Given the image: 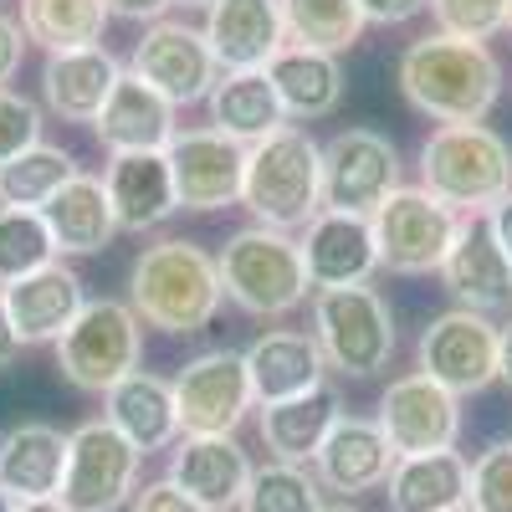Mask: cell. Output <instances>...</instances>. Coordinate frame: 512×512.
<instances>
[{
	"label": "cell",
	"mask_w": 512,
	"mask_h": 512,
	"mask_svg": "<svg viewBox=\"0 0 512 512\" xmlns=\"http://www.w3.org/2000/svg\"><path fill=\"white\" fill-rule=\"evenodd\" d=\"M395 77L405 103L436 123H482L502 98V62L487 41H461L446 31L410 41Z\"/></svg>",
	"instance_id": "1"
},
{
	"label": "cell",
	"mask_w": 512,
	"mask_h": 512,
	"mask_svg": "<svg viewBox=\"0 0 512 512\" xmlns=\"http://www.w3.org/2000/svg\"><path fill=\"white\" fill-rule=\"evenodd\" d=\"M221 267L205 246L164 236L139 251L128 272V308L159 333H200L221 313Z\"/></svg>",
	"instance_id": "2"
},
{
	"label": "cell",
	"mask_w": 512,
	"mask_h": 512,
	"mask_svg": "<svg viewBox=\"0 0 512 512\" xmlns=\"http://www.w3.org/2000/svg\"><path fill=\"white\" fill-rule=\"evenodd\" d=\"M420 190L456 216H492L512 200V144L487 123H441L420 144Z\"/></svg>",
	"instance_id": "3"
},
{
	"label": "cell",
	"mask_w": 512,
	"mask_h": 512,
	"mask_svg": "<svg viewBox=\"0 0 512 512\" xmlns=\"http://www.w3.org/2000/svg\"><path fill=\"white\" fill-rule=\"evenodd\" d=\"M241 205L256 216V226L308 231V221L323 210V144L297 123L277 128L262 144H251Z\"/></svg>",
	"instance_id": "4"
},
{
	"label": "cell",
	"mask_w": 512,
	"mask_h": 512,
	"mask_svg": "<svg viewBox=\"0 0 512 512\" xmlns=\"http://www.w3.org/2000/svg\"><path fill=\"white\" fill-rule=\"evenodd\" d=\"M221 292L251 318H282L292 308H303L308 297V267H303V251L287 231L272 226H241L221 256Z\"/></svg>",
	"instance_id": "5"
},
{
	"label": "cell",
	"mask_w": 512,
	"mask_h": 512,
	"mask_svg": "<svg viewBox=\"0 0 512 512\" xmlns=\"http://www.w3.org/2000/svg\"><path fill=\"white\" fill-rule=\"evenodd\" d=\"M313 338L328 369L349 379H374L395 354V313L369 282L313 292Z\"/></svg>",
	"instance_id": "6"
},
{
	"label": "cell",
	"mask_w": 512,
	"mask_h": 512,
	"mask_svg": "<svg viewBox=\"0 0 512 512\" xmlns=\"http://www.w3.org/2000/svg\"><path fill=\"white\" fill-rule=\"evenodd\" d=\"M144 359V323L128 303L98 297L77 313V323L57 338V369L67 384L88 395H108Z\"/></svg>",
	"instance_id": "7"
},
{
	"label": "cell",
	"mask_w": 512,
	"mask_h": 512,
	"mask_svg": "<svg viewBox=\"0 0 512 512\" xmlns=\"http://www.w3.org/2000/svg\"><path fill=\"white\" fill-rule=\"evenodd\" d=\"M369 226H374V246H379V267L405 272V277L441 272L461 236V216L420 185H400L369 216Z\"/></svg>",
	"instance_id": "8"
},
{
	"label": "cell",
	"mask_w": 512,
	"mask_h": 512,
	"mask_svg": "<svg viewBox=\"0 0 512 512\" xmlns=\"http://www.w3.org/2000/svg\"><path fill=\"white\" fill-rule=\"evenodd\" d=\"M144 451H134L108 420H88L67 436V477L57 502L67 512H118L139 492Z\"/></svg>",
	"instance_id": "9"
},
{
	"label": "cell",
	"mask_w": 512,
	"mask_h": 512,
	"mask_svg": "<svg viewBox=\"0 0 512 512\" xmlns=\"http://www.w3.org/2000/svg\"><path fill=\"white\" fill-rule=\"evenodd\" d=\"M400 190V149L374 128H344L323 144V210L374 216Z\"/></svg>",
	"instance_id": "10"
},
{
	"label": "cell",
	"mask_w": 512,
	"mask_h": 512,
	"mask_svg": "<svg viewBox=\"0 0 512 512\" xmlns=\"http://www.w3.org/2000/svg\"><path fill=\"white\" fill-rule=\"evenodd\" d=\"M128 72L159 98H169L175 108H190L200 98H210V88L221 82V67L210 57V41L205 31L185 26V21H154L144 26V36L134 41L128 52Z\"/></svg>",
	"instance_id": "11"
},
{
	"label": "cell",
	"mask_w": 512,
	"mask_h": 512,
	"mask_svg": "<svg viewBox=\"0 0 512 512\" xmlns=\"http://www.w3.org/2000/svg\"><path fill=\"white\" fill-rule=\"evenodd\" d=\"M251 379H246V354L236 349H210L195 354L175 374V410L185 436H236V425L251 410Z\"/></svg>",
	"instance_id": "12"
},
{
	"label": "cell",
	"mask_w": 512,
	"mask_h": 512,
	"mask_svg": "<svg viewBox=\"0 0 512 512\" xmlns=\"http://www.w3.org/2000/svg\"><path fill=\"white\" fill-rule=\"evenodd\" d=\"M374 425L384 441L395 446V456H425V451H456L461 436V400L436 384L431 374H400L390 379V390L379 395Z\"/></svg>",
	"instance_id": "13"
},
{
	"label": "cell",
	"mask_w": 512,
	"mask_h": 512,
	"mask_svg": "<svg viewBox=\"0 0 512 512\" xmlns=\"http://www.w3.org/2000/svg\"><path fill=\"white\" fill-rule=\"evenodd\" d=\"M415 359H420V374L446 384L456 400L482 395L497 379V328L482 313L451 308V313L425 323L420 344H415Z\"/></svg>",
	"instance_id": "14"
},
{
	"label": "cell",
	"mask_w": 512,
	"mask_h": 512,
	"mask_svg": "<svg viewBox=\"0 0 512 512\" xmlns=\"http://www.w3.org/2000/svg\"><path fill=\"white\" fill-rule=\"evenodd\" d=\"M169 169H175V195L180 210L210 216L241 200V180H246V144L216 134V128H180L169 139Z\"/></svg>",
	"instance_id": "15"
},
{
	"label": "cell",
	"mask_w": 512,
	"mask_h": 512,
	"mask_svg": "<svg viewBox=\"0 0 512 512\" xmlns=\"http://www.w3.org/2000/svg\"><path fill=\"white\" fill-rule=\"evenodd\" d=\"M251 456L236 436H185L169 446V482L205 512H236L251 487Z\"/></svg>",
	"instance_id": "16"
},
{
	"label": "cell",
	"mask_w": 512,
	"mask_h": 512,
	"mask_svg": "<svg viewBox=\"0 0 512 512\" xmlns=\"http://www.w3.org/2000/svg\"><path fill=\"white\" fill-rule=\"evenodd\" d=\"M200 31L221 72H267L287 47L282 0H210Z\"/></svg>",
	"instance_id": "17"
},
{
	"label": "cell",
	"mask_w": 512,
	"mask_h": 512,
	"mask_svg": "<svg viewBox=\"0 0 512 512\" xmlns=\"http://www.w3.org/2000/svg\"><path fill=\"white\" fill-rule=\"evenodd\" d=\"M297 251H303V267H308V287L318 292L364 287L369 272L379 267L369 216H344V210H318L303 241H297Z\"/></svg>",
	"instance_id": "18"
},
{
	"label": "cell",
	"mask_w": 512,
	"mask_h": 512,
	"mask_svg": "<svg viewBox=\"0 0 512 512\" xmlns=\"http://www.w3.org/2000/svg\"><path fill=\"white\" fill-rule=\"evenodd\" d=\"M395 446L384 441V431L364 415H338V425L328 431V441L318 446L313 456V477L323 492H338V497H359V492H374L390 482L395 472Z\"/></svg>",
	"instance_id": "19"
},
{
	"label": "cell",
	"mask_w": 512,
	"mask_h": 512,
	"mask_svg": "<svg viewBox=\"0 0 512 512\" xmlns=\"http://www.w3.org/2000/svg\"><path fill=\"white\" fill-rule=\"evenodd\" d=\"M441 282L456 297V308H466V313L487 318V313L512 308V262H507V251L492 241L487 216H466L461 221V236H456L446 267H441Z\"/></svg>",
	"instance_id": "20"
},
{
	"label": "cell",
	"mask_w": 512,
	"mask_h": 512,
	"mask_svg": "<svg viewBox=\"0 0 512 512\" xmlns=\"http://www.w3.org/2000/svg\"><path fill=\"white\" fill-rule=\"evenodd\" d=\"M103 190L113 205L118 231H154L180 210L175 195V169H169L164 149H144V154H113L103 169Z\"/></svg>",
	"instance_id": "21"
},
{
	"label": "cell",
	"mask_w": 512,
	"mask_h": 512,
	"mask_svg": "<svg viewBox=\"0 0 512 512\" xmlns=\"http://www.w3.org/2000/svg\"><path fill=\"white\" fill-rule=\"evenodd\" d=\"M323 369H328V359L318 349V338L313 333H297V328H272V333H262L246 349L251 400L262 405V410L308 395V390H318V384H328Z\"/></svg>",
	"instance_id": "22"
},
{
	"label": "cell",
	"mask_w": 512,
	"mask_h": 512,
	"mask_svg": "<svg viewBox=\"0 0 512 512\" xmlns=\"http://www.w3.org/2000/svg\"><path fill=\"white\" fill-rule=\"evenodd\" d=\"M6 292V313L16 323V338L21 344H57V338L77 323V313L88 308V292H82V277L62 262L52 267H41L11 287H0Z\"/></svg>",
	"instance_id": "23"
},
{
	"label": "cell",
	"mask_w": 512,
	"mask_h": 512,
	"mask_svg": "<svg viewBox=\"0 0 512 512\" xmlns=\"http://www.w3.org/2000/svg\"><path fill=\"white\" fill-rule=\"evenodd\" d=\"M103 420L113 431L134 446V451H169L180 441V410H175V384L149 374V369H134L123 384L103 395Z\"/></svg>",
	"instance_id": "24"
},
{
	"label": "cell",
	"mask_w": 512,
	"mask_h": 512,
	"mask_svg": "<svg viewBox=\"0 0 512 512\" xmlns=\"http://www.w3.org/2000/svg\"><path fill=\"white\" fill-rule=\"evenodd\" d=\"M67 477V436L57 425L21 420L0 436V492L16 502H57Z\"/></svg>",
	"instance_id": "25"
},
{
	"label": "cell",
	"mask_w": 512,
	"mask_h": 512,
	"mask_svg": "<svg viewBox=\"0 0 512 512\" xmlns=\"http://www.w3.org/2000/svg\"><path fill=\"white\" fill-rule=\"evenodd\" d=\"M98 144L108 154H144V149H169L175 128V103L159 98L149 82H139L134 72L118 77V88L108 93L103 113H98Z\"/></svg>",
	"instance_id": "26"
},
{
	"label": "cell",
	"mask_w": 512,
	"mask_h": 512,
	"mask_svg": "<svg viewBox=\"0 0 512 512\" xmlns=\"http://www.w3.org/2000/svg\"><path fill=\"white\" fill-rule=\"evenodd\" d=\"M118 57L108 47H82V52H62L47 57V72H41V93H47V108L67 123H98L108 93L118 88Z\"/></svg>",
	"instance_id": "27"
},
{
	"label": "cell",
	"mask_w": 512,
	"mask_h": 512,
	"mask_svg": "<svg viewBox=\"0 0 512 512\" xmlns=\"http://www.w3.org/2000/svg\"><path fill=\"white\" fill-rule=\"evenodd\" d=\"M472 492V461L461 451H425V456H400L384 497L390 512H456Z\"/></svg>",
	"instance_id": "28"
},
{
	"label": "cell",
	"mask_w": 512,
	"mask_h": 512,
	"mask_svg": "<svg viewBox=\"0 0 512 512\" xmlns=\"http://www.w3.org/2000/svg\"><path fill=\"white\" fill-rule=\"evenodd\" d=\"M210 128L236 144H262L277 128H287L277 82L267 72H221V82L210 88Z\"/></svg>",
	"instance_id": "29"
},
{
	"label": "cell",
	"mask_w": 512,
	"mask_h": 512,
	"mask_svg": "<svg viewBox=\"0 0 512 512\" xmlns=\"http://www.w3.org/2000/svg\"><path fill=\"white\" fill-rule=\"evenodd\" d=\"M41 221H47V231L57 241V256H93L118 236L108 190L93 175H72L47 205H41Z\"/></svg>",
	"instance_id": "30"
},
{
	"label": "cell",
	"mask_w": 512,
	"mask_h": 512,
	"mask_svg": "<svg viewBox=\"0 0 512 512\" xmlns=\"http://www.w3.org/2000/svg\"><path fill=\"white\" fill-rule=\"evenodd\" d=\"M338 415H344V405H338L333 384H318V390L297 395V400L267 405L262 410V441H267L272 461L308 466L318 456V446L328 441V431L338 425Z\"/></svg>",
	"instance_id": "31"
},
{
	"label": "cell",
	"mask_w": 512,
	"mask_h": 512,
	"mask_svg": "<svg viewBox=\"0 0 512 512\" xmlns=\"http://www.w3.org/2000/svg\"><path fill=\"white\" fill-rule=\"evenodd\" d=\"M267 77L277 82V98L287 118H328L338 103H344V67L328 52H308V47H287L272 57Z\"/></svg>",
	"instance_id": "32"
},
{
	"label": "cell",
	"mask_w": 512,
	"mask_h": 512,
	"mask_svg": "<svg viewBox=\"0 0 512 512\" xmlns=\"http://www.w3.org/2000/svg\"><path fill=\"white\" fill-rule=\"evenodd\" d=\"M108 6L103 0H21V31L26 41H41L52 57L103 47Z\"/></svg>",
	"instance_id": "33"
},
{
	"label": "cell",
	"mask_w": 512,
	"mask_h": 512,
	"mask_svg": "<svg viewBox=\"0 0 512 512\" xmlns=\"http://www.w3.org/2000/svg\"><path fill=\"white\" fill-rule=\"evenodd\" d=\"M282 26L292 47L338 57L354 47L369 21L359 11V0H282Z\"/></svg>",
	"instance_id": "34"
},
{
	"label": "cell",
	"mask_w": 512,
	"mask_h": 512,
	"mask_svg": "<svg viewBox=\"0 0 512 512\" xmlns=\"http://www.w3.org/2000/svg\"><path fill=\"white\" fill-rule=\"evenodd\" d=\"M72 175H82L77 159L57 144H36L26 149L21 159H11L6 169H0V205L11 210H41Z\"/></svg>",
	"instance_id": "35"
},
{
	"label": "cell",
	"mask_w": 512,
	"mask_h": 512,
	"mask_svg": "<svg viewBox=\"0 0 512 512\" xmlns=\"http://www.w3.org/2000/svg\"><path fill=\"white\" fill-rule=\"evenodd\" d=\"M52 262H57V241H52L47 221H41V210L0 205V287H11Z\"/></svg>",
	"instance_id": "36"
},
{
	"label": "cell",
	"mask_w": 512,
	"mask_h": 512,
	"mask_svg": "<svg viewBox=\"0 0 512 512\" xmlns=\"http://www.w3.org/2000/svg\"><path fill=\"white\" fill-rule=\"evenodd\" d=\"M241 512H323V487L308 466L267 461L251 472Z\"/></svg>",
	"instance_id": "37"
},
{
	"label": "cell",
	"mask_w": 512,
	"mask_h": 512,
	"mask_svg": "<svg viewBox=\"0 0 512 512\" xmlns=\"http://www.w3.org/2000/svg\"><path fill=\"white\" fill-rule=\"evenodd\" d=\"M446 36L461 41H492L512 21V0H425Z\"/></svg>",
	"instance_id": "38"
},
{
	"label": "cell",
	"mask_w": 512,
	"mask_h": 512,
	"mask_svg": "<svg viewBox=\"0 0 512 512\" xmlns=\"http://www.w3.org/2000/svg\"><path fill=\"white\" fill-rule=\"evenodd\" d=\"M466 507L472 512H512V441H497L472 461Z\"/></svg>",
	"instance_id": "39"
},
{
	"label": "cell",
	"mask_w": 512,
	"mask_h": 512,
	"mask_svg": "<svg viewBox=\"0 0 512 512\" xmlns=\"http://www.w3.org/2000/svg\"><path fill=\"white\" fill-rule=\"evenodd\" d=\"M41 144V108L11 88H0V169Z\"/></svg>",
	"instance_id": "40"
},
{
	"label": "cell",
	"mask_w": 512,
	"mask_h": 512,
	"mask_svg": "<svg viewBox=\"0 0 512 512\" xmlns=\"http://www.w3.org/2000/svg\"><path fill=\"white\" fill-rule=\"evenodd\" d=\"M134 512H205L200 502H190L169 477H159V482H144L139 492H134V502H128Z\"/></svg>",
	"instance_id": "41"
},
{
	"label": "cell",
	"mask_w": 512,
	"mask_h": 512,
	"mask_svg": "<svg viewBox=\"0 0 512 512\" xmlns=\"http://www.w3.org/2000/svg\"><path fill=\"white\" fill-rule=\"evenodd\" d=\"M21 57H26V31H21V21L0 16V88H6V82L16 77Z\"/></svg>",
	"instance_id": "42"
},
{
	"label": "cell",
	"mask_w": 512,
	"mask_h": 512,
	"mask_svg": "<svg viewBox=\"0 0 512 512\" xmlns=\"http://www.w3.org/2000/svg\"><path fill=\"white\" fill-rule=\"evenodd\" d=\"M359 11L374 26H400V21H410V16L425 11V0H359Z\"/></svg>",
	"instance_id": "43"
},
{
	"label": "cell",
	"mask_w": 512,
	"mask_h": 512,
	"mask_svg": "<svg viewBox=\"0 0 512 512\" xmlns=\"http://www.w3.org/2000/svg\"><path fill=\"white\" fill-rule=\"evenodd\" d=\"M108 6V16H123V21H144V26H154V21H164V11L175 6V0H103Z\"/></svg>",
	"instance_id": "44"
},
{
	"label": "cell",
	"mask_w": 512,
	"mask_h": 512,
	"mask_svg": "<svg viewBox=\"0 0 512 512\" xmlns=\"http://www.w3.org/2000/svg\"><path fill=\"white\" fill-rule=\"evenodd\" d=\"M21 349H26V344L16 338V323H11V313H6V292H0V369H11Z\"/></svg>",
	"instance_id": "45"
},
{
	"label": "cell",
	"mask_w": 512,
	"mask_h": 512,
	"mask_svg": "<svg viewBox=\"0 0 512 512\" xmlns=\"http://www.w3.org/2000/svg\"><path fill=\"white\" fill-rule=\"evenodd\" d=\"M487 231H492V241L507 251V262H512V200H502L492 216H487Z\"/></svg>",
	"instance_id": "46"
},
{
	"label": "cell",
	"mask_w": 512,
	"mask_h": 512,
	"mask_svg": "<svg viewBox=\"0 0 512 512\" xmlns=\"http://www.w3.org/2000/svg\"><path fill=\"white\" fill-rule=\"evenodd\" d=\"M497 379L512 384V323L497 328Z\"/></svg>",
	"instance_id": "47"
},
{
	"label": "cell",
	"mask_w": 512,
	"mask_h": 512,
	"mask_svg": "<svg viewBox=\"0 0 512 512\" xmlns=\"http://www.w3.org/2000/svg\"><path fill=\"white\" fill-rule=\"evenodd\" d=\"M21 512H67L62 502H21Z\"/></svg>",
	"instance_id": "48"
},
{
	"label": "cell",
	"mask_w": 512,
	"mask_h": 512,
	"mask_svg": "<svg viewBox=\"0 0 512 512\" xmlns=\"http://www.w3.org/2000/svg\"><path fill=\"white\" fill-rule=\"evenodd\" d=\"M0 512H21V502H16L11 492H0Z\"/></svg>",
	"instance_id": "49"
},
{
	"label": "cell",
	"mask_w": 512,
	"mask_h": 512,
	"mask_svg": "<svg viewBox=\"0 0 512 512\" xmlns=\"http://www.w3.org/2000/svg\"><path fill=\"white\" fill-rule=\"evenodd\" d=\"M175 6H185V11H210V0H175Z\"/></svg>",
	"instance_id": "50"
},
{
	"label": "cell",
	"mask_w": 512,
	"mask_h": 512,
	"mask_svg": "<svg viewBox=\"0 0 512 512\" xmlns=\"http://www.w3.org/2000/svg\"><path fill=\"white\" fill-rule=\"evenodd\" d=\"M323 512H359V507H349V502H338V507H323Z\"/></svg>",
	"instance_id": "51"
},
{
	"label": "cell",
	"mask_w": 512,
	"mask_h": 512,
	"mask_svg": "<svg viewBox=\"0 0 512 512\" xmlns=\"http://www.w3.org/2000/svg\"><path fill=\"white\" fill-rule=\"evenodd\" d=\"M456 512H472V507H456Z\"/></svg>",
	"instance_id": "52"
},
{
	"label": "cell",
	"mask_w": 512,
	"mask_h": 512,
	"mask_svg": "<svg viewBox=\"0 0 512 512\" xmlns=\"http://www.w3.org/2000/svg\"><path fill=\"white\" fill-rule=\"evenodd\" d=\"M507 31H512V21H507Z\"/></svg>",
	"instance_id": "53"
}]
</instances>
